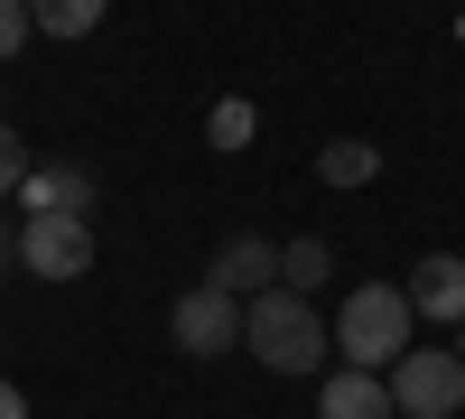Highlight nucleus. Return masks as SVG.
I'll list each match as a JSON object with an SVG mask.
<instances>
[{"label":"nucleus","instance_id":"obj_8","mask_svg":"<svg viewBox=\"0 0 465 419\" xmlns=\"http://www.w3.org/2000/svg\"><path fill=\"white\" fill-rule=\"evenodd\" d=\"M19 214H94V168L74 159H37L19 186Z\"/></svg>","mask_w":465,"mask_h":419},{"label":"nucleus","instance_id":"obj_15","mask_svg":"<svg viewBox=\"0 0 465 419\" xmlns=\"http://www.w3.org/2000/svg\"><path fill=\"white\" fill-rule=\"evenodd\" d=\"M37 37V19H28V0H0V65H10L19 47Z\"/></svg>","mask_w":465,"mask_h":419},{"label":"nucleus","instance_id":"obj_10","mask_svg":"<svg viewBox=\"0 0 465 419\" xmlns=\"http://www.w3.org/2000/svg\"><path fill=\"white\" fill-rule=\"evenodd\" d=\"M317 177H326V186H372V177H381V149H372V140H326V149H317Z\"/></svg>","mask_w":465,"mask_h":419},{"label":"nucleus","instance_id":"obj_16","mask_svg":"<svg viewBox=\"0 0 465 419\" xmlns=\"http://www.w3.org/2000/svg\"><path fill=\"white\" fill-rule=\"evenodd\" d=\"M0 419H28V392L19 383H0Z\"/></svg>","mask_w":465,"mask_h":419},{"label":"nucleus","instance_id":"obj_14","mask_svg":"<svg viewBox=\"0 0 465 419\" xmlns=\"http://www.w3.org/2000/svg\"><path fill=\"white\" fill-rule=\"evenodd\" d=\"M28 168H37V159H28V140L0 122V196H19V186H28Z\"/></svg>","mask_w":465,"mask_h":419},{"label":"nucleus","instance_id":"obj_11","mask_svg":"<svg viewBox=\"0 0 465 419\" xmlns=\"http://www.w3.org/2000/svg\"><path fill=\"white\" fill-rule=\"evenodd\" d=\"M103 10H112V0H28L37 37H94V28H103Z\"/></svg>","mask_w":465,"mask_h":419},{"label":"nucleus","instance_id":"obj_1","mask_svg":"<svg viewBox=\"0 0 465 419\" xmlns=\"http://www.w3.org/2000/svg\"><path fill=\"white\" fill-rule=\"evenodd\" d=\"M242 345L261 373H317L335 354V317H317L307 289H261L242 298Z\"/></svg>","mask_w":465,"mask_h":419},{"label":"nucleus","instance_id":"obj_7","mask_svg":"<svg viewBox=\"0 0 465 419\" xmlns=\"http://www.w3.org/2000/svg\"><path fill=\"white\" fill-rule=\"evenodd\" d=\"M401 289H410L419 326H465V261H456V252H429Z\"/></svg>","mask_w":465,"mask_h":419},{"label":"nucleus","instance_id":"obj_3","mask_svg":"<svg viewBox=\"0 0 465 419\" xmlns=\"http://www.w3.org/2000/svg\"><path fill=\"white\" fill-rule=\"evenodd\" d=\"M168 345L186 364H223V354H242V298L196 280V289H177V308H168Z\"/></svg>","mask_w":465,"mask_h":419},{"label":"nucleus","instance_id":"obj_9","mask_svg":"<svg viewBox=\"0 0 465 419\" xmlns=\"http://www.w3.org/2000/svg\"><path fill=\"white\" fill-rule=\"evenodd\" d=\"M214 289H232V298H261V289H280V243H261V234H232L223 252H214V271H205Z\"/></svg>","mask_w":465,"mask_h":419},{"label":"nucleus","instance_id":"obj_12","mask_svg":"<svg viewBox=\"0 0 465 419\" xmlns=\"http://www.w3.org/2000/svg\"><path fill=\"white\" fill-rule=\"evenodd\" d=\"M326 280H335V252H326L317 234L280 243V289H326Z\"/></svg>","mask_w":465,"mask_h":419},{"label":"nucleus","instance_id":"obj_6","mask_svg":"<svg viewBox=\"0 0 465 419\" xmlns=\"http://www.w3.org/2000/svg\"><path fill=\"white\" fill-rule=\"evenodd\" d=\"M317 419H401V401H391V373L335 364L326 383H317Z\"/></svg>","mask_w":465,"mask_h":419},{"label":"nucleus","instance_id":"obj_4","mask_svg":"<svg viewBox=\"0 0 465 419\" xmlns=\"http://www.w3.org/2000/svg\"><path fill=\"white\" fill-rule=\"evenodd\" d=\"M19 271L28 280H84L94 271V214H19Z\"/></svg>","mask_w":465,"mask_h":419},{"label":"nucleus","instance_id":"obj_17","mask_svg":"<svg viewBox=\"0 0 465 419\" xmlns=\"http://www.w3.org/2000/svg\"><path fill=\"white\" fill-rule=\"evenodd\" d=\"M456 364H465V326H456Z\"/></svg>","mask_w":465,"mask_h":419},{"label":"nucleus","instance_id":"obj_2","mask_svg":"<svg viewBox=\"0 0 465 419\" xmlns=\"http://www.w3.org/2000/svg\"><path fill=\"white\" fill-rule=\"evenodd\" d=\"M410 335H419V308H410V289H391V280H372V289H354L335 308V354L363 364V373H391L410 354Z\"/></svg>","mask_w":465,"mask_h":419},{"label":"nucleus","instance_id":"obj_5","mask_svg":"<svg viewBox=\"0 0 465 419\" xmlns=\"http://www.w3.org/2000/svg\"><path fill=\"white\" fill-rule=\"evenodd\" d=\"M391 401H401V419H447V410L465 401V364L438 354V345H410V354L391 364Z\"/></svg>","mask_w":465,"mask_h":419},{"label":"nucleus","instance_id":"obj_13","mask_svg":"<svg viewBox=\"0 0 465 419\" xmlns=\"http://www.w3.org/2000/svg\"><path fill=\"white\" fill-rule=\"evenodd\" d=\"M205 140H214V149H252V140H261V112H252L242 94H223V103L205 112Z\"/></svg>","mask_w":465,"mask_h":419}]
</instances>
